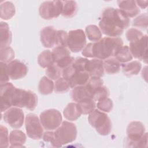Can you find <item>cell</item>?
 <instances>
[{
	"instance_id": "obj_11",
	"label": "cell",
	"mask_w": 148,
	"mask_h": 148,
	"mask_svg": "<svg viewBox=\"0 0 148 148\" xmlns=\"http://www.w3.org/2000/svg\"><path fill=\"white\" fill-rule=\"evenodd\" d=\"M4 121L13 128H20L24 123L23 111L17 107L8 109L3 114Z\"/></svg>"
},
{
	"instance_id": "obj_25",
	"label": "cell",
	"mask_w": 148,
	"mask_h": 148,
	"mask_svg": "<svg viewBox=\"0 0 148 148\" xmlns=\"http://www.w3.org/2000/svg\"><path fill=\"white\" fill-rule=\"evenodd\" d=\"M38 62L43 68H47L55 64L51 51L49 50H44L38 56Z\"/></svg>"
},
{
	"instance_id": "obj_4",
	"label": "cell",
	"mask_w": 148,
	"mask_h": 148,
	"mask_svg": "<svg viewBox=\"0 0 148 148\" xmlns=\"http://www.w3.org/2000/svg\"><path fill=\"white\" fill-rule=\"evenodd\" d=\"M90 124L101 135H108L112 131V123L108 116L99 109H95L89 114Z\"/></svg>"
},
{
	"instance_id": "obj_19",
	"label": "cell",
	"mask_w": 148,
	"mask_h": 148,
	"mask_svg": "<svg viewBox=\"0 0 148 148\" xmlns=\"http://www.w3.org/2000/svg\"><path fill=\"white\" fill-rule=\"evenodd\" d=\"M73 101L78 103L85 99H93L92 95L88 90L86 86H77L73 88L71 92Z\"/></svg>"
},
{
	"instance_id": "obj_42",
	"label": "cell",
	"mask_w": 148,
	"mask_h": 148,
	"mask_svg": "<svg viewBox=\"0 0 148 148\" xmlns=\"http://www.w3.org/2000/svg\"><path fill=\"white\" fill-rule=\"evenodd\" d=\"M144 34L138 29L132 28L129 29L126 32L127 39L130 42H132L135 41L141 38Z\"/></svg>"
},
{
	"instance_id": "obj_30",
	"label": "cell",
	"mask_w": 148,
	"mask_h": 148,
	"mask_svg": "<svg viewBox=\"0 0 148 148\" xmlns=\"http://www.w3.org/2000/svg\"><path fill=\"white\" fill-rule=\"evenodd\" d=\"M82 114H87L95 110L96 104L93 99H85L77 103Z\"/></svg>"
},
{
	"instance_id": "obj_26",
	"label": "cell",
	"mask_w": 148,
	"mask_h": 148,
	"mask_svg": "<svg viewBox=\"0 0 148 148\" xmlns=\"http://www.w3.org/2000/svg\"><path fill=\"white\" fill-rule=\"evenodd\" d=\"M54 87V84L53 81L47 76H43L39 82L38 89L41 94L48 95L52 93Z\"/></svg>"
},
{
	"instance_id": "obj_45",
	"label": "cell",
	"mask_w": 148,
	"mask_h": 148,
	"mask_svg": "<svg viewBox=\"0 0 148 148\" xmlns=\"http://www.w3.org/2000/svg\"><path fill=\"white\" fill-rule=\"evenodd\" d=\"M128 144L127 147H146L147 145V133L145 132L142 137L138 140L134 142H125Z\"/></svg>"
},
{
	"instance_id": "obj_39",
	"label": "cell",
	"mask_w": 148,
	"mask_h": 148,
	"mask_svg": "<svg viewBox=\"0 0 148 148\" xmlns=\"http://www.w3.org/2000/svg\"><path fill=\"white\" fill-rule=\"evenodd\" d=\"M132 26L142 29H146L147 27V15L142 14L136 17L132 21Z\"/></svg>"
},
{
	"instance_id": "obj_48",
	"label": "cell",
	"mask_w": 148,
	"mask_h": 148,
	"mask_svg": "<svg viewBox=\"0 0 148 148\" xmlns=\"http://www.w3.org/2000/svg\"><path fill=\"white\" fill-rule=\"evenodd\" d=\"M76 71V70L72 66V65L62 69V76L64 79H65L66 80H67L68 81Z\"/></svg>"
},
{
	"instance_id": "obj_37",
	"label": "cell",
	"mask_w": 148,
	"mask_h": 148,
	"mask_svg": "<svg viewBox=\"0 0 148 148\" xmlns=\"http://www.w3.org/2000/svg\"><path fill=\"white\" fill-rule=\"evenodd\" d=\"M113 105L112 99L108 97L98 101L97 104L98 109L105 113L110 112L113 109Z\"/></svg>"
},
{
	"instance_id": "obj_21",
	"label": "cell",
	"mask_w": 148,
	"mask_h": 148,
	"mask_svg": "<svg viewBox=\"0 0 148 148\" xmlns=\"http://www.w3.org/2000/svg\"><path fill=\"white\" fill-rule=\"evenodd\" d=\"M26 136L25 134L18 130L11 131L9 135L10 147H21L25 143Z\"/></svg>"
},
{
	"instance_id": "obj_36",
	"label": "cell",
	"mask_w": 148,
	"mask_h": 148,
	"mask_svg": "<svg viewBox=\"0 0 148 148\" xmlns=\"http://www.w3.org/2000/svg\"><path fill=\"white\" fill-rule=\"evenodd\" d=\"M68 34L63 30H57L56 34L55 46L67 47Z\"/></svg>"
},
{
	"instance_id": "obj_17",
	"label": "cell",
	"mask_w": 148,
	"mask_h": 148,
	"mask_svg": "<svg viewBox=\"0 0 148 148\" xmlns=\"http://www.w3.org/2000/svg\"><path fill=\"white\" fill-rule=\"evenodd\" d=\"M90 75L86 72L76 71L68 80L71 88L85 86L90 79Z\"/></svg>"
},
{
	"instance_id": "obj_18",
	"label": "cell",
	"mask_w": 148,
	"mask_h": 148,
	"mask_svg": "<svg viewBox=\"0 0 148 148\" xmlns=\"http://www.w3.org/2000/svg\"><path fill=\"white\" fill-rule=\"evenodd\" d=\"M63 114L66 119L69 121H75L80 117L82 113L77 103L71 102L64 109Z\"/></svg>"
},
{
	"instance_id": "obj_46",
	"label": "cell",
	"mask_w": 148,
	"mask_h": 148,
	"mask_svg": "<svg viewBox=\"0 0 148 148\" xmlns=\"http://www.w3.org/2000/svg\"><path fill=\"white\" fill-rule=\"evenodd\" d=\"M74 60H75L74 58L71 57V56H68V57L63 58L62 60H60V61L57 62V63H56V64L62 70V69L72 65Z\"/></svg>"
},
{
	"instance_id": "obj_27",
	"label": "cell",
	"mask_w": 148,
	"mask_h": 148,
	"mask_svg": "<svg viewBox=\"0 0 148 148\" xmlns=\"http://www.w3.org/2000/svg\"><path fill=\"white\" fill-rule=\"evenodd\" d=\"M63 6L61 14L66 18H71L76 14L77 5L74 1H62Z\"/></svg>"
},
{
	"instance_id": "obj_24",
	"label": "cell",
	"mask_w": 148,
	"mask_h": 148,
	"mask_svg": "<svg viewBox=\"0 0 148 148\" xmlns=\"http://www.w3.org/2000/svg\"><path fill=\"white\" fill-rule=\"evenodd\" d=\"M103 62L104 71L108 74H115L120 71L121 64L116 58L110 57L105 60Z\"/></svg>"
},
{
	"instance_id": "obj_43",
	"label": "cell",
	"mask_w": 148,
	"mask_h": 148,
	"mask_svg": "<svg viewBox=\"0 0 148 148\" xmlns=\"http://www.w3.org/2000/svg\"><path fill=\"white\" fill-rule=\"evenodd\" d=\"M89 60L86 58L77 57L75 59L72 66L77 71L79 72H86V66Z\"/></svg>"
},
{
	"instance_id": "obj_29",
	"label": "cell",
	"mask_w": 148,
	"mask_h": 148,
	"mask_svg": "<svg viewBox=\"0 0 148 148\" xmlns=\"http://www.w3.org/2000/svg\"><path fill=\"white\" fill-rule=\"evenodd\" d=\"M115 58L121 63H126L132 60V55L129 47L127 45L123 46L115 56Z\"/></svg>"
},
{
	"instance_id": "obj_1",
	"label": "cell",
	"mask_w": 148,
	"mask_h": 148,
	"mask_svg": "<svg viewBox=\"0 0 148 148\" xmlns=\"http://www.w3.org/2000/svg\"><path fill=\"white\" fill-rule=\"evenodd\" d=\"M130 23L129 17L120 9L106 8L99 22L101 32L109 37H119Z\"/></svg>"
},
{
	"instance_id": "obj_10",
	"label": "cell",
	"mask_w": 148,
	"mask_h": 148,
	"mask_svg": "<svg viewBox=\"0 0 148 148\" xmlns=\"http://www.w3.org/2000/svg\"><path fill=\"white\" fill-rule=\"evenodd\" d=\"M129 49L132 57L147 62V36L143 35L138 40L130 42Z\"/></svg>"
},
{
	"instance_id": "obj_13",
	"label": "cell",
	"mask_w": 148,
	"mask_h": 148,
	"mask_svg": "<svg viewBox=\"0 0 148 148\" xmlns=\"http://www.w3.org/2000/svg\"><path fill=\"white\" fill-rule=\"evenodd\" d=\"M145 133V127L140 121H132L127 128L125 142H134L140 139Z\"/></svg>"
},
{
	"instance_id": "obj_2",
	"label": "cell",
	"mask_w": 148,
	"mask_h": 148,
	"mask_svg": "<svg viewBox=\"0 0 148 148\" xmlns=\"http://www.w3.org/2000/svg\"><path fill=\"white\" fill-rule=\"evenodd\" d=\"M1 111L3 112L12 106L25 107L27 91L14 86L11 83L1 84Z\"/></svg>"
},
{
	"instance_id": "obj_23",
	"label": "cell",
	"mask_w": 148,
	"mask_h": 148,
	"mask_svg": "<svg viewBox=\"0 0 148 148\" xmlns=\"http://www.w3.org/2000/svg\"><path fill=\"white\" fill-rule=\"evenodd\" d=\"M15 13V6L12 2L6 1L1 3L0 14L2 19L5 20H9L14 16Z\"/></svg>"
},
{
	"instance_id": "obj_49",
	"label": "cell",
	"mask_w": 148,
	"mask_h": 148,
	"mask_svg": "<svg viewBox=\"0 0 148 148\" xmlns=\"http://www.w3.org/2000/svg\"><path fill=\"white\" fill-rule=\"evenodd\" d=\"M136 3L138 5V6H140L142 9H145L147 6V1H136Z\"/></svg>"
},
{
	"instance_id": "obj_20",
	"label": "cell",
	"mask_w": 148,
	"mask_h": 148,
	"mask_svg": "<svg viewBox=\"0 0 148 148\" xmlns=\"http://www.w3.org/2000/svg\"><path fill=\"white\" fill-rule=\"evenodd\" d=\"M1 30V49L9 47L12 42V33L8 24L1 21L0 23Z\"/></svg>"
},
{
	"instance_id": "obj_9",
	"label": "cell",
	"mask_w": 148,
	"mask_h": 148,
	"mask_svg": "<svg viewBox=\"0 0 148 148\" xmlns=\"http://www.w3.org/2000/svg\"><path fill=\"white\" fill-rule=\"evenodd\" d=\"M86 44V37L81 29L71 30L68 34L67 47L73 53L82 51Z\"/></svg>"
},
{
	"instance_id": "obj_32",
	"label": "cell",
	"mask_w": 148,
	"mask_h": 148,
	"mask_svg": "<svg viewBox=\"0 0 148 148\" xmlns=\"http://www.w3.org/2000/svg\"><path fill=\"white\" fill-rule=\"evenodd\" d=\"M103 85V82L99 77H91L85 85L90 92L92 95L94 92L100 87Z\"/></svg>"
},
{
	"instance_id": "obj_38",
	"label": "cell",
	"mask_w": 148,
	"mask_h": 148,
	"mask_svg": "<svg viewBox=\"0 0 148 148\" xmlns=\"http://www.w3.org/2000/svg\"><path fill=\"white\" fill-rule=\"evenodd\" d=\"M38 104V97L32 91H27V98L25 108L29 110H34Z\"/></svg>"
},
{
	"instance_id": "obj_28",
	"label": "cell",
	"mask_w": 148,
	"mask_h": 148,
	"mask_svg": "<svg viewBox=\"0 0 148 148\" xmlns=\"http://www.w3.org/2000/svg\"><path fill=\"white\" fill-rule=\"evenodd\" d=\"M86 34L88 39L92 42H98L101 38L102 34L100 29L95 25H89L86 28Z\"/></svg>"
},
{
	"instance_id": "obj_14",
	"label": "cell",
	"mask_w": 148,
	"mask_h": 148,
	"mask_svg": "<svg viewBox=\"0 0 148 148\" xmlns=\"http://www.w3.org/2000/svg\"><path fill=\"white\" fill-rule=\"evenodd\" d=\"M57 30L52 26L43 28L40 33V41L45 47L52 48L55 46Z\"/></svg>"
},
{
	"instance_id": "obj_12",
	"label": "cell",
	"mask_w": 148,
	"mask_h": 148,
	"mask_svg": "<svg viewBox=\"0 0 148 148\" xmlns=\"http://www.w3.org/2000/svg\"><path fill=\"white\" fill-rule=\"evenodd\" d=\"M8 68L10 78L13 80L23 78L28 72V68L26 65L18 60H13L8 63Z\"/></svg>"
},
{
	"instance_id": "obj_35",
	"label": "cell",
	"mask_w": 148,
	"mask_h": 148,
	"mask_svg": "<svg viewBox=\"0 0 148 148\" xmlns=\"http://www.w3.org/2000/svg\"><path fill=\"white\" fill-rule=\"evenodd\" d=\"M14 52L10 46L1 49V62L8 64L13 60Z\"/></svg>"
},
{
	"instance_id": "obj_15",
	"label": "cell",
	"mask_w": 148,
	"mask_h": 148,
	"mask_svg": "<svg viewBox=\"0 0 148 148\" xmlns=\"http://www.w3.org/2000/svg\"><path fill=\"white\" fill-rule=\"evenodd\" d=\"M86 72L90 77H101L103 76L104 74L103 61L98 58L88 60L86 66Z\"/></svg>"
},
{
	"instance_id": "obj_33",
	"label": "cell",
	"mask_w": 148,
	"mask_h": 148,
	"mask_svg": "<svg viewBox=\"0 0 148 148\" xmlns=\"http://www.w3.org/2000/svg\"><path fill=\"white\" fill-rule=\"evenodd\" d=\"M70 88L68 81L63 77H61L56 80L54 90L56 93H64L68 91Z\"/></svg>"
},
{
	"instance_id": "obj_22",
	"label": "cell",
	"mask_w": 148,
	"mask_h": 148,
	"mask_svg": "<svg viewBox=\"0 0 148 148\" xmlns=\"http://www.w3.org/2000/svg\"><path fill=\"white\" fill-rule=\"evenodd\" d=\"M123 73L127 76L136 75L140 72L142 64L138 61H134L130 62L123 63L121 64Z\"/></svg>"
},
{
	"instance_id": "obj_40",
	"label": "cell",
	"mask_w": 148,
	"mask_h": 148,
	"mask_svg": "<svg viewBox=\"0 0 148 148\" xmlns=\"http://www.w3.org/2000/svg\"><path fill=\"white\" fill-rule=\"evenodd\" d=\"M9 142L8 129L6 127L1 125L0 127V147L2 148L8 147Z\"/></svg>"
},
{
	"instance_id": "obj_41",
	"label": "cell",
	"mask_w": 148,
	"mask_h": 148,
	"mask_svg": "<svg viewBox=\"0 0 148 148\" xmlns=\"http://www.w3.org/2000/svg\"><path fill=\"white\" fill-rule=\"evenodd\" d=\"M109 95V91L106 87L102 86L98 88L93 94V99L94 101H99L104 98H108Z\"/></svg>"
},
{
	"instance_id": "obj_6",
	"label": "cell",
	"mask_w": 148,
	"mask_h": 148,
	"mask_svg": "<svg viewBox=\"0 0 148 148\" xmlns=\"http://www.w3.org/2000/svg\"><path fill=\"white\" fill-rule=\"evenodd\" d=\"M61 113L56 109H50L42 112L40 114V121L43 127L47 131L56 130L62 123Z\"/></svg>"
},
{
	"instance_id": "obj_8",
	"label": "cell",
	"mask_w": 148,
	"mask_h": 148,
	"mask_svg": "<svg viewBox=\"0 0 148 148\" xmlns=\"http://www.w3.org/2000/svg\"><path fill=\"white\" fill-rule=\"evenodd\" d=\"M62 1H45L39 6V15L45 20L58 17L62 13Z\"/></svg>"
},
{
	"instance_id": "obj_7",
	"label": "cell",
	"mask_w": 148,
	"mask_h": 148,
	"mask_svg": "<svg viewBox=\"0 0 148 148\" xmlns=\"http://www.w3.org/2000/svg\"><path fill=\"white\" fill-rule=\"evenodd\" d=\"M25 125L28 136L33 139H40L43 135V128L38 117L29 113L25 117Z\"/></svg>"
},
{
	"instance_id": "obj_47",
	"label": "cell",
	"mask_w": 148,
	"mask_h": 148,
	"mask_svg": "<svg viewBox=\"0 0 148 148\" xmlns=\"http://www.w3.org/2000/svg\"><path fill=\"white\" fill-rule=\"evenodd\" d=\"M43 139L44 141L47 142H50L52 146L54 147H56V143L54 138V132L53 131H47L45 132L43 135Z\"/></svg>"
},
{
	"instance_id": "obj_16",
	"label": "cell",
	"mask_w": 148,
	"mask_h": 148,
	"mask_svg": "<svg viewBox=\"0 0 148 148\" xmlns=\"http://www.w3.org/2000/svg\"><path fill=\"white\" fill-rule=\"evenodd\" d=\"M117 4L120 9L128 17H134L140 13V9L135 1H118Z\"/></svg>"
},
{
	"instance_id": "obj_5",
	"label": "cell",
	"mask_w": 148,
	"mask_h": 148,
	"mask_svg": "<svg viewBox=\"0 0 148 148\" xmlns=\"http://www.w3.org/2000/svg\"><path fill=\"white\" fill-rule=\"evenodd\" d=\"M56 147H61L74 141L77 136L75 125L71 122L64 121L54 132Z\"/></svg>"
},
{
	"instance_id": "obj_3",
	"label": "cell",
	"mask_w": 148,
	"mask_h": 148,
	"mask_svg": "<svg viewBox=\"0 0 148 148\" xmlns=\"http://www.w3.org/2000/svg\"><path fill=\"white\" fill-rule=\"evenodd\" d=\"M123 46V40L118 37H104L92 43V58L101 60L115 57Z\"/></svg>"
},
{
	"instance_id": "obj_44",
	"label": "cell",
	"mask_w": 148,
	"mask_h": 148,
	"mask_svg": "<svg viewBox=\"0 0 148 148\" xmlns=\"http://www.w3.org/2000/svg\"><path fill=\"white\" fill-rule=\"evenodd\" d=\"M9 73L8 64L5 62L0 63V83H5L9 80Z\"/></svg>"
},
{
	"instance_id": "obj_31",
	"label": "cell",
	"mask_w": 148,
	"mask_h": 148,
	"mask_svg": "<svg viewBox=\"0 0 148 148\" xmlns=\"http://www.w3.org/2000/svg\"><path fill=\"white\" fill-rule=\"evenodd\" d=\"M51 53L55 64L63 58L70 56L69 50L66 47L62 46H56L53 49Z\"/></svg>"
},
{
	"instance_id": "obj_34",
	"label": "cell",
	"mask_w": 148,
	"mask_h": 148,
	"mask_svg": "<svg viewBox=\"0 0 148 148\" xmlns=\"http://www.w3.org/2000/svg\"><path fill=\"white\" fill-rule=\"evenodd\" d=\"M62 70L58 67L56 64L47 68L45 71L46 75L47 77L51 80H56L62 76Z\"/></svg>"
}]
</instances>
